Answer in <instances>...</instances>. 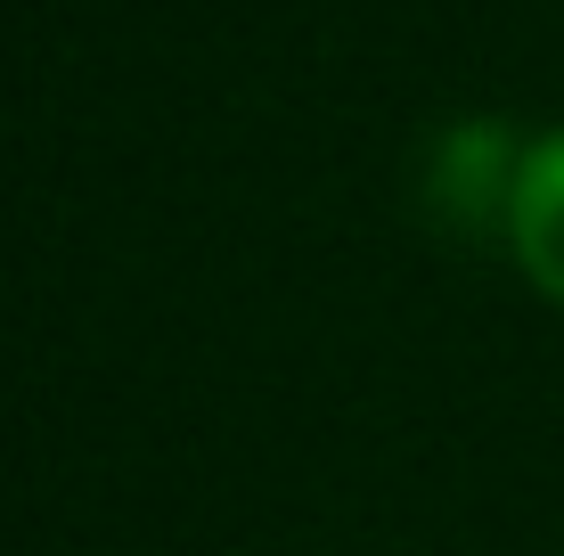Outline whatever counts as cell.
Listing matches in <instances>:
<instances>
[{
	"label": "cell",
	"mask_w": 564,
	"mask_h": 556,
	"mask_svg": "<svg viewBox=\"0 0 564 556\" xmlns=\"http://www.w3.org/2000/svg\"><path fill=\"white\" fill-rule=\"evenodd\" d=\"M508 246L523 279L564 312V123L516 148V188H508Z\"/></svg>",
	"instance_id": "cell-1"
}]
</instances>
